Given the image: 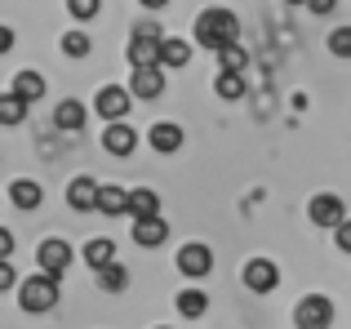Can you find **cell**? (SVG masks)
I'll use <instances>...</instances> for the list:
<instances>
[{
  "instance_id": "cell-33",
  "label": "cell",
  "mask_w": 351,
  "mask_h": 329,
  "mask_svg": "<svg viewBox=\"0 0 351 329\" xmlns=\"http://www.w3.org/2000/svg\"><path fill=\"white\" fill-rule=\"evenodd\" d=\"M311 9H316V14H329V9H334V0H307Z\"/></svg>"
},
{
  "instance_id": "cell-26",
  "label": "cell",
  "mask_w": 351,
  "mask_h": 329,
  "mask_svg": "<svg viewBox=\"0 0 351 329\" xmlns=\"http://www.w3.org/2000/svg\"><path fill=\"white\" fill-rule=\"evenodd\" d=\"M62 53H67V58H85L89 53V36L85 32H67L62 36Z\"/></svg>"
},
{
  "instance_id": "cell-1",
  "label": "cell",
  "mask_w": 351,
  "mask_h": 329,
  "mask_svg": "<svg viewBox=\"0 0 351 329\" xmlns=\"http://www.w3.org/2000/svg\"><path fill=\"white\" fill-rule=\"evenodd\" d=\"M236 36H240V23H236L232 9H205V14L196 18V45H205V49H214V53L232 49Z\"/></svg>"
},
{
  "instance_id": "cell-7",
  "label": "cell",
  "mask_w": 351,
  "mask_h": 329,
  "mask_svg": "<svg viewBox=\"0 0 351 329\" xmlns=\"http://www.w3.org/2000/svg\"><path fill=\"white\" fill-rule=\"evenodd\" d=\"M36 258H40V271H45V276H62V271L71 267V245L58 241V236H49V241L36 249Z\"/></svg>"
},
{
  "instance_id": "cell-3",
  "label": "cell",
  "mask_w": 351,
  "mask_h": 329,
  "mask_svg": "<svg viewBox=\"0 0 351 329\" xmlns=\"http://www.w3.org/2000/svg\"><path fill=\"white\" fill-rule=\"evenodd\" d=\"M160 45H165V36H160V27H152V23H143L134 36H129V62H134V71H143V67H160Z\"/></svg>"
},
{
  "instance_id": "cell-6",
  "label": "cell",
  "mask_w": 351,
  "mask_h": 329,
  "mask_svg": "<svg viewBox=\"0 0 351 329\" xmlns=\"http://www.w3.org/2000/svg\"><path fill=\"white\" fill-rule=\"evenodd\" d=\"M129 103H134V94H129V89H120V85H103V89H98V98H94V112L103 116L107 125H120V116L129 112Z\"/></svg>"
},
{
  "instance_id": "cell-12",
  "label": "cell",
  "mask_w": 351,
  "mask_h": 329,
  "mask_svg": "<svg viewBox=\"0 0 351 329\" xmlns=\"http://www.w3.org/2000/svg\"><path fill=\"white\" fill-rule=\"evenodd\" d=\"M147 143H152L160 156H173V151L182 147V130L173 121H160V125H152V134H147Z\"/></svg>"
},
{
  "instance_id": "cell-23",
  "label": "cell",
  "mask_w": 351,
  "mask_h": 329,
  "mask_svg": "<svg viewBox=\"0 0 351 329\" xmlns=\"http://www.w3.org/2000/svg\"><path fill=\"white\" fill-rule=\"evenodd\" d=\"M218 98H227V103H236L240 94H245V76L240 71H218Z\"/></svg>"
},
{
  "instance_id": "cell-21",
  "label": "cell",
  "mask_w": 351,
  "mask_h": 329,
  "mask_svg": "<svg viewBox=\"0 0 351 329\" xmlns=\"http://www.w3.org/2000/svg\"><path fill=\"white\" fill-rule=\"evenodd\" d=\"M209 298L200 294V289H182L178 294V316H187V321H196V316H205Z\"/></svg>"
},
{
  "instance_id": "cell-10",
  "label": "cell",
  "mask_w": 351,
  "mask_h": 329,
  "mask_svg": "<svg viewBox=\"0 0 351 329\" xmlns=\"http://www.w3.org/2000/svg\"><path fill=\"white\" fill-rule=\"evenodd\" d=\"M98 196H103V187H98L94 178H71V187H67L71 209H80V214H94V209H98Z\"/></svg>"
},
{
  "instance_id": "cell-4",
  "label": "cell",
  "mask_w": 351,
  "mask_h": 329,
  "mask_svg": "<svg viewBox=\"0 0 351 329\" xmlns=\"http://www.w3.org/2000/svg\"><path fill=\"white\" fill-rule=\"evenodd\" d=\"M293 325L298 329H329L334 325V303H329L325 294H307L293 307Z\"/></svg>"
},
{
  "instance_id": "cell-2",
  "label": "cell",
  "mask_w": 351,
  "mask_h": 329,
  "mask_svg": "<svg viewBox=\"0 0 351 329\" xmlns=\"http://www.w3.org/2000/svg\"><path fill=\"white\" fill-rule=\"evenodd\" d=\"M18 303H23V312H53L58 307V276H27L23 285H18Z\"/></svg>"
},
{
  "instance_id": "cell-11",
  "label": "cell",
  "mask_w": 351,
  "mask_h": 329,
  "mask_svg": "<svg viewBox=\"0 0 351 329\" xmlns=\"http://www.w3.org/2000/svg\"><path fill=\"white\" fill-rule=\"evenodd\" d=\"M129 94L134 98H160L165 94V71L160 67H143L129 76Z\"/></svg>"
},
{
  "instance_id": "cell-25",
  "label": "cell",
  "mask_w": 351,
  "mask_h": 329,
  "mask_svg": "<svg viewBox=\"0 0 351 329\" xmlns=\"http://www.w3.org/2000/svg\"><path fill=\"white\" fill-rule=\"evenodd\" d=\"M23 116H27V103L18 94H5V98H0V121H5V125H18Z\"/></svg>"
},
{
  "instance_id": "cell-19",
  "label": "cell",
  "mask_w": 351,
  "mask_h": 329,
  "mask_svg": "<svg viewBox=\"0 0 351 329\" xmlns=\"http://www.w3.org/2000/svg\"><path fill=\"white\" fill-rule=\"evenodd\" d=\"M53 121H58V130H85V107L76 103V98H62L58 103V112H53Z\"/></svg>"
},
{
  "instance_id": "cell-13",
  "label": "cell",
  "mask_w": 351,
  "mask_h": 329,
  "mask_svg": "<svg viewBox=\"0 0 351 329\" xmlns=\"http://www.w3.org/2000/svg\"><path fill=\"white\" fill-rule=\"evenodd\" d=\"M165 236H169V223H165V218H138L134 223V245H143V249L165 245Z\"/></svg>"
},
{
  "instance_id": "cell-15",
  "label": "cell",
  "mask_w": 351,
  "mask_h": 329,
  "mask_svg": "<svg viewBox=\"0 0 351 329\" xmlns=\"http://www.w3.org/2000/svg\"><path fill=\"white\" fill-rule=\"evenodd\" d=\"M9 200H14L18 209H36L45 200V191H40V182H32V178H14L9 182Z\"/></svg>"
},
{
  "instance_id": "cell-34",
  "label": "cell",
  "mask_w": 351,
  "mask_h": 329,
  "mask_svg": "<svg viewBox=\"0 0 351 329\" xmlns=\"http://www.w3.org/2000/svg\"><path fill=\"white\" fill-rule=\"evenodd\" d=\"M143 5H147V9H160V5H169V0H143Z\"/></svg>"
},
{
  "instance_id": "cell-16",
  "label": "cell",
  "mask_w": 351,
  "mask_h": 329,
  "mask_svg": "<svg viewBox=\"0 0 351 329\" xmlns=\"http://www.w3.org/2000/svg\"><path fill=\"white\" fill-rule=\"evenodd\" d=\"M129 214H134V223H138V218H160V196L147 191V187L129 191Z\"/></svg>"
},
{
  "instance_id": "cell-20",
  "label": "cell",
  "mask_w": 351,
  "mask_h": 329,
  "mask_svg": "<svg viewBox=\"0 0 351 329\" xmlns=\"http://www.w3.org/2000/svg\"><path fill=\"white\" fill-rule=\"evenodd\" d=\"M191 62V45L187 40H165L160 45V67H187Z\"/></svg>"
},
{
  "instance_id": "cell-18",
  "label": "cell",
  "mask_w": 351,
  "mask_h": 329,
  "mask_svg": "<svg viewBox=\"0 0 351 329\" xmlns=\"http://www.w3.org/2000/svg\"><path fill=\"white\" fill-rule=\"evenodd\" d=\"M9 94H18L23 103H36V98L45 94V76H40V71H18V76H14V89H9Z\"/></svg>"
},
{
  "instance_id": "cell-14",
  "label": "cell",
  "mask_w": 351,
  "mask_h": 329,
  "mask_svg": "<svg viewBox=\"0 0 351 329\" xmlns=\"http://www.w3.org/2000/svg\"><path fill=\"white\" fill-rule=\"evenodd\" d=\"M134 143H138V134L129 130L125 121H120V125H107V130H103V147L112 151V156H129V151H134Z\"/></svg>"
},
{
  "instance_id": "cell-30",
  "label": "cell",
  "mask_w": 351,
  "mask_h": 329,
  "mask_svg": "<svg viewBox=\"0 0 351 329\" xmlns=\"http://www.w3.org/2000/svg\"><path fill=\"white\" fill-rule=\"evenodd\" d=\"M14 263H0V289H14Z\"/></svg>"
},
{
  "instance_id": "cell-22",
  "label": "cell",
  "mask_w": 351,
  "mask_h": 329,
  "mask_svg": "<svg viewBox=\"0 0 351 329\" xmlns=\"http://www.w3.org/2000/svg\"><path fill=\"white\" fill-rule=\"evenodd\" d=\"M98 209L103 214H129V191H120V187H103V196H98Z\"/></svg>"
},
{
  "instance_id": "cell-27",
  "label": "cell",
  "mask_w": 351,
  "mask_h": 329,
  "mask_svg": "<svg viewBox=\"0 0 351 329\" xmlns=\"http://www.w3.org/2000/svg\"><path fill=\"white\" fill-rule=\"evenodd\" d=\"M329 53H338V58H351V27H338V32H329Z\"/></svg>"
},
{
  "instance_id": "cell-9",
  "label": "cell",
  "mask_w": 351,
  "mask_h": 329,
  "mask_svg": "<svg viewBox=\"0 0 351 329\" xmlns=\"http://www.w3.org/2000/svg\"><path fill=\"white\" fill-rule=\"evenodd\" d=\"M209 267H214V249H205V245H182L178 249V271L191 280L209 276Z\"/></svg>"
},
{
  "instance_id": "cell-5",
  "label": "cell",
  "mask_w": 351,
  "mask_h": 329,
  "mask_svg": "<svg viewBox=\"0 0 351 329\" xmlns=\"http://www.w3.org/2000/svg\"><path fill=\"white\" fill-rule=\"evenodd\" d=\"M307 218L316 227H343L347 223V209H343V200L334 196V191H320V196H311V205H307Z\"/></svg>"
},
{
  "instance_id": "cell-32",
  "label": "cell",
  "mask_w": 351,
  "mask_h": 329,
  "mask_svg": "<svg viewBox=\"0 0 351 329\" xmlns=\"http://www.w3.org/2000/svg\"><path fill=\"white\" fill-rule=\"evenodd\" d=\"M338 249H347V254H351V218H347L343 227H338Z\"/></svg>"
},
{
  "instance_id": "cell-35",
  "label": "cell",
  "mask_w": 351,
  "mask_h": 329,
  "mask_svg": "<svg viewBox=\"0 0 351 329\" xmlns=\"http://www.w3.org/2000/svg\"><path fill=\"white\" fill-rule=\"evenodd\" d=\"M285 5H307V0H285Z\"/></svg>"
},
{
  "instance_id": "cell-29",
  "label": "cell",
  "mask_w": 351,
  "mask_h": 329,
  "mask_svg": "<svg viewBox=\"0 0 351 329\" xmlns=\"http://www.w3.org/2000/svg\"><path fill=\"white\" fill-rule=\"evenodd\" d=\"M67 9H71L76 18H94V14H98V0H67Z\"/></svg>"
},
{
  "instance_id": "cell-36",
  "label": "cell",
  "mask_w": 351,
  "mask_h": 329,
  "mask_svg": "<svg viewBox=\"0 0 351 329\" xmlns=\"http://www.w3.org/2000/svg\"><path fill=\"white\" fill-rule=\"evenodd\" d=\"M160 329H169V325H160Z\"/></svg>"
},
{
  "instance_id": "cell-8",
  "label": "cell",
  "mask_w": 351,
  "mask_h": 329,
  "mask_svg": "<svg viewBox=\"0 0 351 329\" xmlns=\"http://www.w3.org/2000/svg\"><path fill=\"white\" fill-rule=\"evenodd\" d=\"M245 285L254 289V294H271L276 285H280V271H276L271 258H249L245 263Z\"/></svg>"
},
{
  "instance_id": "cell-31",
  "label": "cell",
  "mask_w": 351,
  "mask_h": 329,
  "mask_svg": "<svg viewBox=\"0 0 351 329\" xmlns=\"http://www.w3.org/2000/svg\"><path fill=\"white\" fill-rule=\"evenodd\" d=\"M9 254H14V232H9V227H5V232H0V258L9 263Z\"/></svg>"
},
{
  "instance_id": "cell-24",
  "label": "cell",
  "mask_w": 351,
  "mask_h": 329,
  "mask_svg": "<svg viewBox=\"0 0 351 329\" xmlns=\"http://www.w3.org/2000/svg\"><path fill=\"white\" fill-rule=\"evenodd\" d=\"M125 285H129V271L120 267V263H112L107 271H98V289H107V294H120Z\"/></svg>"
},
{
  "instance_id": "cell-28",
  "label": "cell",
  "mask_w": 351,
  "mask_h": 329,
  "mask_svg": "<svg viewBox=\"0 0 351 329\" xmlns=\"http://www.w3.org/2000/svg\"><path fill=\"white\" fill-rule=\"evenodd\" d=\"M218 62H223V71H240V76H245V49H240V45H232V49H223L218 53Z\"/></svg>"
},
{
  "instance_id": "cell-17",
  "label": "cell",
  "mask_w": 351,
  "mask_h": 329,
  "mask_svg": "<svg viewBox=\"0 0 351 329\" xmlns=\"http://www.w3.org/2000/svg\"><path fill=\"white\" fill-rule=\"evenodd\" d=\"M85 263H89V267H98V271H107L116 263V245L107 241V236H94V241L85 245Z\"/></svg>"
}]
</instances>
